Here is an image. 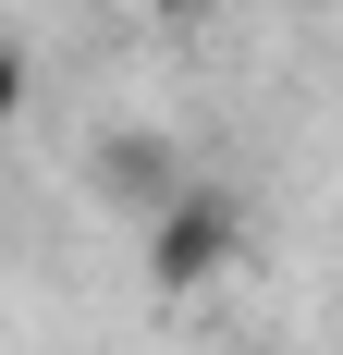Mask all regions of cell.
Wrapping results in <instances>:
<instances>
[{"instance_id": "6da1fadb", "label": "cell", "mask_w": 343, "mask_h": 355, "mask_svg": "<svg viewBox=\"0 0 343 355\" xmlns=\"http://www.w3.org/2000/svg\"><path fill=\"white\" fill-rule=\"evenodd\" d=\"M245 245H258V220H245V196H233V184H208V172H184L160 209L135 220V270H147V294H160V306L208 294Z\"/></svg>"}, {"instance_id": "7a4b0ae2", "label": "cell", "mask_w": 343, "mask_h": 355, "mask_svg": "<svg viewBox=\"0 0 343 355\" xmlns=\"http://www.w3.org/2000/svg\"><path fill=\"white\" fill-rule=\"evenodd\" d=\"M172 184H184V159H172V135H147V123H123V135H99V196L123 220H147L172 196Z\"/></svg>"}, {"instance_id": "3957f363", "label": "cell", "mask_w": 343, "mask_h": 355, "mask_svg": "<svg viewBox=\"0 0 343 355\" xmlns=\"http://www.w3.org/2000/svg\"><path fill=\"white\" fill-rule=\"evenodd\" d=\"M25 98H37V62H25V37H0V135L25 123Z\"/></svg>"}, {"instance_id": "277c9868", "label": "cell", "mask_w": 343, "mask_h": 355, "mask_svg": "<svg viewBox=\"0 0 343 355\" xmlns=\"http://www.w3.org/2000/svg\"><path fill=\"white\" fill-rule=\"evenodd\" d=\"M160 12H172V0H160Z\"/></svg>"}]
</instances>
